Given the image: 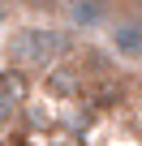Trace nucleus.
I'll return each instance as SVG.
<instances>
[{"mask_svg":"<svg viewBox=\"0 0 142 146\" xmlns=\"http://www.w3.org/2000/svg\"><path fill=\"white\" fill-rule=\"evenodd\" d=\"M112 17L108 0H65V26L69 30H103Z\"/></svg>","mask_w":142,"mask_h":146,"instance_id":"7ed1b4c3","label":"nucleus"},{"mask_svg":"<svg viewBox=\"0 0 142 146\" xmlns=\"http://www.w3.org/2000/svg\"><path fill=\"white\" fill-rule=\"evenodd\" d=\"M73 47V35H69L65 22H47V17H30L22 26H9L5 35V60L9 69L30 73H47L52 64H60Z\"/></svg>","mask_w":142,"mask_h":146,"instance_id":"f257e3e1","label":"nucleus"},{"mask_svg":"<svg viewBox=\"0 0 142 146\" xmlns=\"http://www.w3.org/2000/svg\"><path fill=\"white\" fill-rule=\"evenodd\" d=\"M9 35V0H0V39Z\"/></svg>","mask_w":142,"mask_h":146,"instance_id":"20e7f679","label":"nucleus"},{"mask_svg":"<svg viewBox=\"0 0 142 146\" xmlns=\"http://www.w3.org/2000/svg\"><path fill=\"white\" fill-rule=\"evenodd\" d=\"M103 39H108V52L116 60H142V13L138 9H125V13H112L108 26H103Z\"/></svg>","mask_w":142,"mask_h":146,"instance_id":"f03ea898","label":"nucleus"},{"mask_svg":"<svg viewBox=\"0 0 142 146\" xmlns=\"http://www.w3.org/2000/svg\"><path fill=\"white\" fill-rule=\"evenodd\" d=\"M9 5H22V9H47L52 0H9Z\"/></svg>","mask_w":142,"mask_h":146,"instance_id":"39448f33","label":"nucleus"}]
</instances>
